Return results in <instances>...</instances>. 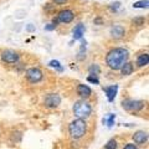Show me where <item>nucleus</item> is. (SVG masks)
<instances>
[{
	"label": "nucleus",
	"mask_w": 149,
	"mask_h": 149,
	"mask_svg": "<svg viewBox=\"0 0 149 149\" xmlns=\"http://www.w3.org/2000/svg\"><path fill=\"white\" fill-rule=\"evenodd\" d=\"M128 60V51L122 47H117L111 50L107 54L106 62L108 65V67L112 70H120V67L127 62Z\"/></svg>",
	"instance_id": "f257e3e1"
},
{
	"label": "nucleus",
	"mask_w": 149,
	"mask_h": 149,
	"mask_svg": "<svg viewBox=\"0 0 149 149\" xmlns=\"http://www.w3.org/2000/svg\"><path fill=\"white\" fill-rule=\"evenodd\" d=\"M86 130H87V124L85 119L81 118L72 120L68 125V133L73 139H81L86 134Z\"/></svg>",
	"instance_id": "f03ea898"
},
{
	"label": "nucleus",
	"mask_w": 149,
	"mask_h": 149,
	"mask_svg": "<svg viewBox=\"0 0 149 149\" xmlns=\"http://www.w3.org/2000/svg\"><path fill=\"white\" fill-rule=\"evenodd\" d=\"M73 114L76 116L77 118L86 119L92 114V107L88 104L85 100L77 101L76 103L73 104Z\"/></svg>",
	"instance_id": "7ed1b4c3"
},
{
	"label": "nucleus",
	"mask_w": 149,
	"mask_h": 149,
	"mask_svg": "<svg viewBox=\"0 0 149 149\" xmlns=\"http://www.w3.org/2000/svg\"><path fill=\"white\" fill-rule=\"evenodd\" d=\"M122 107L128 112H139L146 107V102L138 100H124L122 102Z\"/></svg>",
	"instance_id": "20e7f679"
},
{
	"label": "nucleus",
	"mask_w": 149,
	"mask_h": 149,
	"mask_svg": "<svg viewBox=\"0 0 149 149\" xmlns=\"http://www.w3.org/2000/svg\"><path fill=\"white\" fill-rule=\"evenodd\" d=\"M26 78L29 80L31 83H39L41 80L44 78L42 71L37 67H31L26 71Z\"/></svg>",
	"instance_id": "39448f33"
},
{
	"label": "nucleus",
	"mask_w": 149,
	"mask_h": 149,
	"mask_svg": "<svg viewBox=\"0 0 149 149\" xmlns=\"http://www.w3.org/2000/svg\"><path fill=\"white\" fill-rule=\"evenodd\" d=\"M19 58H20V56H19L17 52H15V51L13 50H5L1 52V60L5 63H16L19 61Z\"/></svg>",
	"instance_id": "423d86ee"
},
{
	"label": "nucleus",
	"mask_w": 149,
	"mask_h": 149,
	"mask_svg": "<svg viewBox=\"0 0 149 149\" xmlns=\"http://www.w3.org/2000/svg\"><path fill=\"white\" fill-rule=\"evenodd\" d=\"M44 103L49 108H56V107H58L60 103H61V97L58 95H56V93H50V95L45 97Z\"/></svg>",
	"instance_id": "0eeeda50"
},
{
	"label": "nucleus",
	"mask_w": 149,
	"mask_h": 149,
	"mask_svg": "<svg viewBox=\"0 0 149 149\" xmlns=\"http://www.w3.org/2000/svg\"><path fill=\"white\" fill-rule=\"evenodd\" d=\"M74 19V14L71 10H61L57 15V21L62 24H68Z\"/></svg>",
	"instance_id": "6e6552de"
},
{
	"label": "nucleus",
	"mask_w": 149,
	"mask_h": 149,
	"mask_svg": "<svg viewBox=\"0 0 149 149\" xmlns=\"http://www.w3.org/2000/svg\"><path fill=\"white\" fill-rule=\"evenodd\" d=\"M76 91H77V95L80 96L82 100H86L88 97H91V95H92V90L87 85H78Z\"/></svg>",
	"instance_id": "1a4fd4ad"
},
{
	"label": "nucleus",
	"mask_w": 149,
	"mask_h": 149,
	"mask_svg": "<svg viewBox=\"0 0 149 149\" xmlns=\"http://www.w3.org/2000/svg\"><path fill=\"white\" fill-rule=\"evenodd\" d=\"M103 91L106 92L108 101H109V102H113L114 98H116V96H117V92H118V85H113V86H109V87H104Z\"/></svg>",
	"instance_id": "9d476101"
},
{
	"label": "nucleus",
	"mask_w": 149,
	"mask_h": 149,
	"mask_svg": "<svg viewBox=\"0 0 149 149\" xmlns=\"http://www.w3.org/2000/svg\"><path fill=\"white\" fill-rule=\"evenodd\" d=\"M133 141H134V143H137V144L147 143V141H148L147 132H144V130H138V132H136L133 134Z\"/></svg>",
	"instance_id": "9b49d317"
},
{
	"label": "nucleus",
	"mask_w": 149,
	"mask_h": 149,
	"mask_svg": "<svg viewBox=\"0 0 149 149\" xmlns=\"http://www.w3.org/2000/svg\"><path fill=\"white\" fill-rule=\"evenodd\" d=\"M124 34H125V30H124V27L120 25H114L111 29V35H112V37H114V39H120V37L124 36Z\"/></svg>",
	"instance_id": "f8f14e48"
},
{
	"label": "nucleus",
	"mask_w": 149,
	"mask_h": 149,
	"mask_svg": "<svg viewBox=\"0 0 149 149\" xmlns=\"http://www.w3.org/2000/svg\"><path fill=\"white\" fill-rule=\"evenodd\" d=\"M83 32H85V26H83L82 24H78L73 29V39L74 40H81L82 36H83Z\"/></svg>",
	"instance_id": "ddd939ff"
},
{
	"label": "nucleus",
	"mask_w": 149,
	"mask_h": 149,
	"mask_svg": "<svg viewBox=\"0 0 149 149\" xmlns=\"http://www.w3.org/2000/svg\"><path fill=\"white\" fill-rule=\"evenodd\" d=\"M148 62H149V56H148V54H142V55L138 56V58H137V65H138L139 67L147 66Z\"/></svg>",
	"instance_id": "4468645a"
},
{
	"label": "nucleus",
	"mask_w": 149,
	"mask_h": 149,
	"mask_svg": "<svg viewBox=\"0 0 149 149\" xmlns=\"http://www.w3.org/2000/svg\"><path fill=\"white\" fill-rule=\"evenodd\" d=\"M120 70H122L123 76H129V74H132V72H133V65L130 62H125L123 66L120 67Z\"/></svg>",
	"instance_id": "2eb2a0df"
},
{
	"label": "nucleus",
	"mask_w": 149,
	"mask_h": 149,
	"mask_svg": "<svg viewBox=\"0 0 149 149\" xmlns=\"http://www.w3.org/2000/svg\"><path fill=\"white\" fill-rule=\"evenodd\" d=\"M114 118H116V114H109L108 117L103 118V123L107 124L108 127H112V125H113V123H114Z\"/></svg>",
	"instance_id": "dca6fc26"
},
{
	"label": "nucleus",
	"mask_w": 149,
	"mask_h": 149,
	"mask_svg": "<svg viewBox=\"0 0 149 149\" xmlns=\"http://www.w3.org/2000/svg\"><path fill=\"white\" fill-rule=\"evenodd\" d=\"M88 71H90V73H91V74H95V76H97V74H98V73L101 72V68H100L98 65L93 63V65H91V66H90V68H88Z\"/></svg>",
	"instance_id": "f3484780"
},
{
	"label": "nucleus",
	"mask_w": 149,
	"mask_h": 149,
	"mask_svg": "<svg viewBox=\"0 0 149 149\" xmlns=\"http://www.w3.org/2000/svg\"><path fill=\"white\" fill-rule=\"evenodd\" d=\"M149 5V3H148V0H141V1H137V3H134L133 4V8H137V9H144V8H148Z\"/></svg>",
	"instance_id": "a211bd4d"
},
{
	"label": "nucleus",
	"mask_w": 149,
	"mask_h": 149,
	"mask_svg": "<svg viewBox=\"0 0 149 149\" xmlns=\"http://www.w3.org/2000/svg\"><path fill=\"white\" fill-rule=\"evenodd\" d=\"M118 144H117V141L116 139H111V141L107 142V144L104 146V149H117Z\"/></svg>",
	"instance_id": "6ab92c4d"
},
{
	"label": "nucleus",
	"mask_w": 149,
	"mask_h": 149,
	"mask_svg": "<svg viewBox=\"0 0 149 149\" xmlns=\"http://www.w3.org/2000/svg\"><path fill=\"white\" fill-rule=\"evenodd\" d=\"M87 81L93 83V85H98V83H100V80L97 78V76H95V74H91V76H88L87 77Z\"/></svg>",
	"instance_id": "aec40b11"
},
{
	"label": "nucleus",
	"mask_w": 149,
	"mask_h": 149,
	"mask_svg": "<svg viewBox=\"0 0 149 149\" xmlns=\"http://www.w3.org/2000/svg\"><path fill=\"white\" fill-rule=\"evenodd\" d=\"M144 22H146V19H144V17H136V19L133 20V24L137 25V26L144 25Z\"/></svg>",
	"instance_id": "412c9836"
},
{
	"label": "nucleus",
	"mask_w": 149,
	"mask_h": 149,
	"mask_svg": "<svg viewBox=\"0 0 149 149\" xmlns=\"http://www.w3.org/2000/svg\"><path fill=\"white\" fill-rule=\"evenodd\" d=\"M83 52H86V42H85V41L82 42L81 49H80V52H78V60H82L83 58Z\"/></svg>",
	"instance_id": "4be33fe9"
},
{
	"label": "nucleus",
	"mask_w": 149,
	"mask_h": 149,
	"mask_svg": "<svg viewBox=\"0 0 149 149\" xmlns=\"http://www.w3.org/2000/svg\"><path fill=\"white\" fill-rule=\"evenodd\" d=\"M49 66H51V67H56V68H58L60 71H62L61 65H60V62H58V61H56V60H52V61H50Z\"/></svg>",
	"instance_id": "5701e85b"
},
{
	"label": "nucleus",
	"mask_w": 149,
	"mask_h": 149,
	"mask_svg": "<svg viewBox=\"0 0 149 149\" xmlns=\"http://www.w3.org/2000/svg\"><path fill=\"white\" fill-rule=\"evenodd\" d=\"M119 6H120V3H119V1H116V3H113V4L111 5V9H112L113 11H117Z\"/></svg>",
	"instance_id": "b1692460"
},
{
	"label": "nucleus",
	"mask_w": 149,
	"mask_h": 149,
	"mask_svg": "<svg viewBox=\"0 0 149 149\" xmlns=\"http://www.w3.org/2000/svg\"><path fill=\"white\" fill-rule=\"evenodd\" d=\"M124 149H138L136 144H132V143H128V144H125V147Z\"/></svg>",
	"instance_id": "393cba45"
},
{
	"label": "nucleus",
	"mask_w": 149,
	"mask_h": 149,
	"mask_svg": "<svg viewBox=\"0 0 149 149\" xmlns=\"http://www.w3.org/2000/svg\"><path fill=\"white\" fill-rule=\"evenodd\" d=\"M55 27H56V25H55V24H49L47 26H45V29L47 30V31H51V30H54Z\"/></svg>",
	"instance_id": "a878e982"
},
{
	"label": "nucleus",
	"mask_w": 149,
	"mask_h": 149,
	"mask_svg": "<svg viewBox=\"0 0 149 149\" xmlns=\"http://www.w3.org/2000/svg\"><path fill=\"white\" fill-rule=\"evenodd\" d=\"M54 3H56V4H65L67 1V0H52Z\"/></svg>",
	"instance_id": "bb28decb"
},
{
	"label": "nucleus",
	"mask_w": 149,
	"mask_h": 149,
	"mask_svg": "<svg viewBox=\"0 0 149 149\" xmlns=\"http://www.w3.org/2000/svg\"><path fill=\"white\" fill-rule=\"evenodd\" d=\"M27 30H29V31H32V30H34V26H27Z\"/></svg>",
	"instance_id": "cd10ccee"
}]
</instances>
